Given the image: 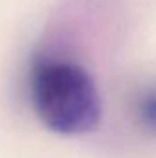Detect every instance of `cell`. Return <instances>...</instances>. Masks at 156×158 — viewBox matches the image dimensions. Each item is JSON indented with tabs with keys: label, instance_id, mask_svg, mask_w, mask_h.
<instances>
[{
	"label": "cell",
	"instance_id": "2",
	"mask_svg": "<svg viewBox=\"0 0 156 158\" xmlns=\"http://www.w3.org/2000/svg\"><path fill=\"white\" fill-rule=\"evenodd\" d=\"M140 118L151 129L156 131V90H149L140 101Z\"/></svg>",
	"mask_w": 156,
	"mask_h": 158
},
{
	"label": "cell",
	"instance_id": "1",
	"mask_svg": "<svg viewBox=\"0 0 156 158\" xmlns=\"http://www.w3.org/2000/svg\"><path fill=\"white\" fill-rule=\"evenodd\" d=\"M31 101L40 121L61 134H84L96 129L101 118V101L92 77L68 61L37 63Z\"/></svg>",
	"mask_w": 156,
	"mask_h": 158
}]
</instances>
